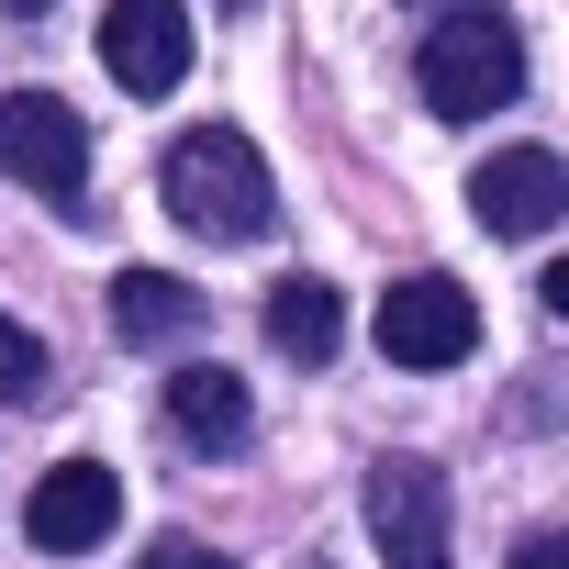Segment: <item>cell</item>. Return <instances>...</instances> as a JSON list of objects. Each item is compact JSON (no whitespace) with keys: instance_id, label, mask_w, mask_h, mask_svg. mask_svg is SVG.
I'll return each instance as SVG.
<instances>
[{"instance_id":"cell-9","label":"cell","mask_w":569,"mask_h":569,"mask_svg":"<svg viewBox=\"0 0 569 569\" xmlns=\"http://www.w3.org/2000/svg\"><path fill=\"white\" fill-rule=\"evenodd\" d=\"M201 325V291H190V279H168V268H123L112 279V336L123 347H179Z\"/></svg>"},{"instance_id":"cell-5","label":"cell","mask_w":569,"mask_h":569,"mask_svg":"<svg viewBox=\"0 0 569 569\" xmlns=\"http://www.w3.org/2000/svg\"><path fill=\"white\" fill-rule=\"evenodd\" d=\"M480 347V302L458 291V279H391V291H380V358L391 369H458Z\"/></svg>"},{"instance_id":"cell-10","label":"cell","mask_w":569,"mask_h":569,"mask_svg":"<svg viewBox=\"0 0 569 569\" xmlns=\"http://www.w3.org/2000/svg\"><path fill=\"white\" fill-rule=\"evenodd\" d=\"M168 425H179L190 447H246L257 413H246V380H234V369H179V380H168Z\"/></svg>"},{"instance_id":"cell-2","label":"cell","mask_w":569,"mask_h":569,"mask_svg":"<svg viewBox=\"0 0 569 569\" xmlns=\"http://www.w3.org/2000/svg\"><path fill=\"white\" fill-rule=\"evenodd\" d=\"M413 79H425V112H447V123H480V112H502V101L525 90V46H513V23H491V12H458V23H436V34H425Z\"/></svg>"},{"instance_id":"cell-6","label":"cell","mask_w":569,"mask_h":569,"mask_svg":"<svg viewBox=\"0 0 569 569\" xmlns=\"http://www.w3.org/2000/svg\"><path fill=\"white\" fill-rule=\"evenodd\" d=\"M101 68L134 101H168L190 79V12H179V0H112V12H101Z\"/></svg>"},{"instance_id":"cell-13","label":"cell","mask_w":569,"mask_h":569,"mask_svg":"<svg viewBox=\"0 0 569 569\" xmlns=\"http://www.w3.org/2000/svg\"><path fill=\"white\" fill-rule=\"evenodd\" d=\"M146 569H234V558H212L201 536H157V547H146Z\"/></svg>"},{"instance_id":"cell-7","label":"cell","mask_w":569,"mask_h":569,"mask_svg":"<svg viewBox=\"0 0 569 569\" xmlns=\"http://www.w3.org/2000/svg\"><path fill=\"white\" fill-rule=\"evenodd\" d=\"M112 525H123V480H112L101 458L46 469V480H34V502H23V536H34L46 558H79V547H101Z\"/></svg>"},{"instance_id":"cell-15","label":"cell","mask_w":569,"mask_h":569,"mask_svg":"<svg viewBox=\"0 0 569 569\" xmlns=\"http://www.w3.org/2000/svg\"><path fill=\"white\" fill-rule=\"evenodd\" d=\"M413 12L425 23H458V12H491V0H413Z\"/></svg>"},{"instance_id":"cell-8","label":"cell","mask_w":569,"mask_h":569,"mask_svg":"<svg viewBox=\"0 0 569 569\" xmlns=\"http://www.w3.org/2000/svg\"><path fill=\"white\" fill-rule=\"evenodd\" d=\"M469 212H480L491 234H547V223L569 212V168H558L547 146H502V157H480Z\"/></svg>"},{"instance_id":"cell-16","label":"cell","mask_w":569,"mask_h":569,"mask_svg":"<svg viewBox=\"0 0 569 569\" xmlns=\"http://www.w3.org/2000/svg\"><path fill=\"white\" fill-rule=\"evenodd\" d=\"M547 313H558V325H569V257H558V268H547Z\"/></svg>"},{"instance_id":"cell-14","label":"cell","mask_w":569,"mask_h":569,"mask_svg":"<svg viewBox=\"0 0 569 569\" xmlns=\"http://www.w3.org/2000/svg\"><path fill=\"white\" fill-rule=\"evenodd\" d=\"M513 569H569V525H536V536L513 547Z\"/></svg>"},{"instance_id":"cell-17","label":"cell","mask_w":569,"mask_h":569,"mask_svg":"<svg viewBox=\"0 0 569 569\" xmlns=\"http://www.w3.org/2000/svg\"><path fill=\"white\" fill-rule=\"evenodd\" d=\"M12 12H46V0H12Z\"/></svg>"},{"instance_id":"cell-11","label":"cell","mask_w":569,"mask_h":569,"mask_svg":"<svg viewBox=\"0 0 569 569\" xmlns=\"http://www.w3.org/2000/svg\"><path fill=\"white\" fill-rule=\"evenodd\" d=\"M336 336H347V313H336L325 279H279V291H268V347H279V358L325 369V358H336Z\"/></svg>"},{"instance_id":"cell-12","label":"cell","mask_w":569,"mask_h":569,"mask_svg":"<svg viewBox=\"0 0 569 569\" xmlns=\"http://www.w3.org/2000/svg\"><path fill=\"white\" fill-rule=\"evenodd\" d=\"M46 380H57V369H46V347H34L12 313H0V402H46Z\"/></svg>"},{"instance_id":"cell-3","label":"cell","mask_w":569,"mask_h":569,"mask_svg":"<svg viewBox=\"0 0 569 569\" xmlns=\"http://www.w3.org/2000/svg\"><path fill=\"white\" fill-rule=\"evenodd\" d=\"M0 179H23L34 201L79 212V190H90V123L57 90H0Z\"/></svg>"},{"instance_id":"cell-4","label":"cell","mask_w":569,"mask_h":569,"mask_svg":"<svg viewBox=\"0 0 569 569\" xmlns=\"http://www.w3.org/2000/svg\"><path fill=\"white\" fill-rule=\"evenodd\" d=\"M369 536L391 569H458L447 547V469L436 458H380L369 469Z\"/></svg>"},{"instance_id":"cell-1","label":"cell","mask_w":569,"mask_h":569,"mask_svg":"<svg viewBox=\"0 0 569 569\" xmlns=\"http://www.w3.org/2000/svg\"><path fill=\"white\" fill-rule=\"evenodd\" d=\"M168 212L190 223V234H212V246H257L268 223H279V190H268V157L234 134V123H190L179 146H168Z\"/></svg>"}]
</instances>
